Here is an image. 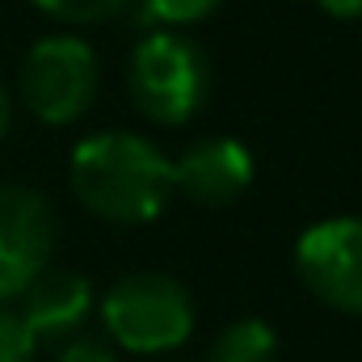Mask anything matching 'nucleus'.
Returning a JSON list of instances; mask_svg holds the SVG:
<instances>
[{
	"label": "nucleus",
	"mask_w": 362,
	"mask_h": 362,
	"mask_svg": "<svg viewBox=\"0 0 362 362\" xmlns=\"http://www.w3.org/2000/svg\"><path fill=\"white\" fill-rule=\"evenodd\" d=\"M8 118H13V105H8V93L0 85V139H4V131H8Z\"/></svg>",
	"instance_id": "2eb2a0df"
},
{
	"label": "nucleus",
	"mask_w": 362,
	"mask_h": 362,
	"mask_svg": "<svg viewBox=\"0 0 362 362\" xmlns=\"http://www.w3.org/2000/svg\"><path fill=\"white\" fill-rule=\"evenodd\" d=\"M101 325L131 354H169L194 333V299L177 278L139 270L101 295Z\"/></svg>",
	"instance_id": "f03ea898"
},
{
	"label": "nucleus",
	"mask_w": 362,
	"mask_h": 362,
	"mask_svg": "<svg viewBox=\"0 0 362 362\" xmlns=\"http://www.w3.org/2000/svg\"><path fill=\"white\" fill-rule=\"evenodd\" d=\"M329 17H341V21H350V17H362V0H316Z\"/></svg>",
	"instance_id": "4468645a"
},
{
	"label": "nucleus",
	"mask_w": 362,
	"mask_h": 362,
	"mask_svg": "<svg viewBox=\"0 0 362 362\" xmlns=\"http://www.w3.org/2000/svg\"><path fill=\"white\" fill-rule=\"evenodd\" d=\"M55 215L30 185H0V303L17 299L51 266Z\"/></svg>",
	"instance_id": "423d86ee"
},
{
	"label": "nucleus",
	"mask_w": 362,
	"mask_h": 362,
	"mask_svg": "<svg viewBox=\"0 0 362 362\" xmlns=\"http://www.w3.org/2000/svg\"><path fill=\"white\" fill-rule=\"evenodd\" d=\"M97 55L76 34H51L34 42L17 72V97L47 127L76 122L97 97Z\"/></svg>",
	"instance_id": "20e7f679"
},
{
	"label": "nucleus",
	"mask_w": 362,
	"mask_h": 362,
	"mask_svg": "<svg viewBox=\"0 0 362 362\" xmlns=\"http://www.w3.org/2000/svg\"><path fill=\"white\" fill-rule=\"evenodd\" d=\"M295 270L303 286L333 312L362 316V219H320L295 245Z\"/></svg>",
	"instance_id": "39448f33"
},
{
	"label": "nucleus",
	"mask_w": 362,
	"mask_h": 362,
	"mask_svg": "<svg viewBox=\"0 0 362 362\" xmlns=\"http://www.w3.org/2000/svg\"><path fill=\"white\" fill-rule=\"evenodd\" d=\"M34 4L59 25H97V21H110L114 13H122L131 0H34Z\"/></svg>",
	"instance_id": "9d476101"
},
{
	"label": "nucleus",
	"mask_w": 362,
	"mask_h": 362,
	"mask_svg": "<svg viewBox=\"0 0 362 362\" xmlns=\"http://www.w3.org/2000/svg\"><path fill=\"white\" fill-rule=\"evenodd\" d=\"M206 362H278V333L257 316H240L219 329Z\"/></svg>",
	"instance_id": "1a4fd4ad"
},
{
	"label": "nucleus",
	"mask_w": 362,
	"mask_h": 362,
	"mask_svg": "<svg viewBox=\"0 0 362 362\" xmlns=\"http://www.w3.org/2000/svg\"><path fill=\"white\" fill-rule=\"evenodd\" d=\"M127 89L148 122L181 127L206 105V93H211L206 55L194 38H185L177 30L148 34L131 55Z\"/></svg>",
	"instance_id": "7ed1b4c3"
},
{
	"label": "nucleus",
	"mask_w": 362,
	"mask_h": 362,
	"mask_svg": "<svg viewBox=\"0 0 362 362\" xmlns=\"http://www.w3.org/2000/svg\"><path fill=\"white\" fill-rule=\"evenodd\" d=\"M17 316L25 320V329L42 341V337H68L72 329L85 325V316L93 312V286L89 278L72 270H47L38 274L21 295Z\"/></svg>",
	"instance_id": "6e6552de"
},
{
	"label": "nucleus",
	"mask_w": 362,
	"mask_h": 362,
	"mask_svg": "<svg viewBox=\"0 0 362 362\" xmlns=\"http://www.w3.org/2000/svg\"><path fill=\"white\" fill-rule=\"evenodd\" d=\"M68 185L105 223H152L173 194V160L131 131H101L76 144Z\"/></svg>",
	"instance_id": "f257e3e1"
},
{
	"label": "nucleus",
	"mask_w": 362,
	"mask_h": 362,
	"mask_svg": "<svg viewBox=\"0 0 362 362\" xmlns=\"http://www.w3.org/2000/svg\"><path fill=\"white\" fill-rule=\"evenodd\" d=\"M59 362H118V358H114V350L101 337H72L59 350Z\"/></svg>",
	"instance_id": "ddd939ff"
},
{
	"label": "nucleus",
	"mask_w": 362,
	"mask_h": 362,
	"mask_svg": "<svg viewBox=\"0 0 362 362\" xmlns=\"http://www.w3.org/2000/svg\"><path fill=\"white\" fill-rule=\"evenodd\" d=\"M38 337L25 329V320L0 303V362H34Z\"/></svg>",
	"instance_id": "9b49d317"
},
{
	"label": "nucleus",
	"mask_w": 362,
	"mask_h": 362,
	"mask_svg": "<svg viewBox=\"0 0 362 362\" xmlns=\"http://www.w3.org/2000/svg\"><path fill=\"white\" fill-rule=\"evenodd\" d=\"M253 181V156L228 135L198 139L173 160V189L198 206H232Z\"/></svg>",
	"instance_id": "0eeeda50"
},
{
	"label": "nucleus",
	"mask_w": 362,
	"mask_h": 362,
	"mask_svg": "<svg viewBox=\"0 0 362 362\" xmlns=\"http://www.w3.org/2000/svg\"><path fill=\"white\" fill-rule=\"evenodd\" d=\"M148 4V13L160 21V25H198V21H206L215 8H219V0H144Z\"/></svg>",
	"instance_id": "f8f14e48"
}]
</instances>
